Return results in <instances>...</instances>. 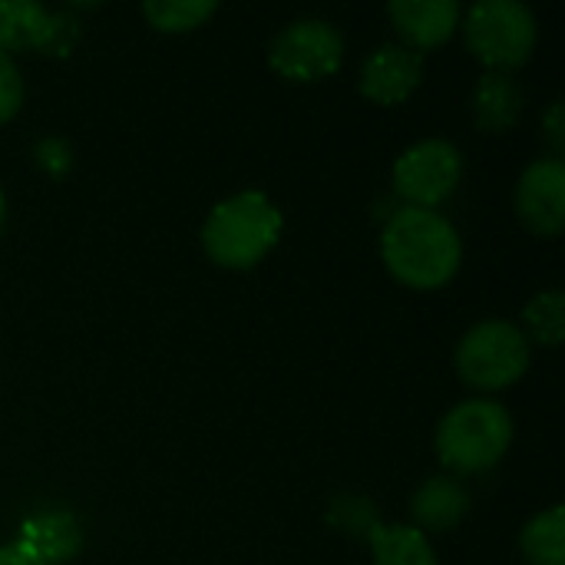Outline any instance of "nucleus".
Wrapping results in <instances>:
<instances>
[{
  "mask_svg": "<svg viewBox=\"0 0 565 565\" xmlns=\"http://www.w3.org/2000/svg\"><path fill=\"white\" fill-rule=\"evenodd\" d=\"M328 523L348 536V540H361V543H371V536L384 526L374 500L367 497H358V493H344L338 497L331 507H328Z\"/></svg>",
  "mask_w": 565,
  "mask_h": 565,
  "instance_id": "nucleus-19",
  "label": "nucleus"
},
{
  "mask_svg": "<svg viewBox=\"0 0 565 565\" xmlns=\"http://www.w3.org/2000/svg\"><path fill=\"white\" fill-rule=\"evenodd\" d=\"M33 159H36V166H40L43 172L63 175V172L70 169V146H66L63 139H56V136L40 139L36 149H33Z\"/></svg>",
  "mask_w": 565,
  "mask_h": 565,
  "instance_id": "nucleus-21",
  "label": "nucleus"
},
{
  "mask_svg": "<svg viewBox=\"0 0 565 565\" xmlns=\"http://www.w3.org/2000/svg\"><path fill=\"white\" fill-rule=\"evenodd\" d=\"M79 23L66 13H53L33 0H0V53L40 50L50 56H66L76 46Z\"/></svg>",
  "mask_w": 565,
  "mask_h": 565,
  "instance_id": "nucleus-8",
  "label": "nucleus"
},
{
  "mask_svg": "<svg viewBox=\"0 0 565 565\" xmlns=\"http://www.w3.org/2000/svg\"><path fill=\"white\" fill-rule=\"evenodd\" d=\"M533 361V344L520 331V324L507 318H487L473 324L454 354L457 377L480 391V394H497L523 381Z\"/></svg>",
  "mask_w": 565,
  "mask_h": 565,
  "instance_id": "nucleus-5",
  "label": "nucleus"
},
{
  "mask_svg": "<svg viewBox=\"0 0 565 565\" xmlns=\"http://www.w3.org/2000/svg\"><path fill=\"white\" fill-rule=\"evenodd\" d=\"M530 344H543V348H559L565 334V295L559 288L540 291L536 298H530V305L523 308V328Z\"/></svg>",
  "mask_w": 565,
  "mask_h": 565,
  "instance_id": "nucleus-18",
  "label": "nucleus"
},
{
  "mask_svg": "<svg viewBox=\"0 0 565 565\" xmlns=\"http://www.w3.org/2000/svg\"><path fill=\"white\" fill-rule=\"evenodd\" d=\"M215 0H149L142 17L156 33H192L215 17Z\"/></svg>",
  "mask_w": 565,
  "mask_h": 565,
  "instance_id": "nucleus-17",
  "label": "nucleus"
},
{
  "mask_svg": "<svg viewBox=\"0 0 565 565\" xmlns=\"http://www.w3.org/2000/svg\"><path fill=\"white\" fill-rule=\"evenodd\" d=\"M520 553L530 565H565V513L550 507L536 513L520 533Z\"/></svg>",
  "mask_w": 565,
  "mask_h": 565,
  "instance_id": "nucleus-16",
  "label": "nucleus"
},
{
  "mask_svg": "<svg viewBox=\"0 0 565 565\" xmlns=\"http://www.w3.org/2000/svg\"><path fill=\"white\" fill-rule=\"evenodd\" d=\"M285 215L262 189L235 192L212 205L202 222V248L212 265L225 271H248L262 265L281 242Z\"/></svg>",
  "mask_w": 565,
  "mask_h": 565,
  "instance_id": "nucleus-2",
  "label": "nucleus"
},
{
  "mask_svg": "<svg viewBox=\"0 0 565 565\" xmlns=\"http://www.w3.org/2000/svg\"><path fill=\"white\" fill-rule=\"evenodd\" d=\"M424 83V56L401 46V43H381L374 46L364 63L358 86L361 93L377 106H401L407 103L417 86Z\"/></svg>",
  "mask_w": 565,
  "mask_h": 565,
  "instance_id": "nucleus-10",
  "label": "nucleus"
},
{
  "mask_svg": "<svg viewBox=\"0 0 565 565\" xmlns=\"http://www.w3.org/2000/svg\"><path fill=\"white\" fill-rule=\"evenodd\" d=\"M344 63V36L334 23L301 17L281 26L268 43V66L288 83H321Z\"/></svg>",
  "mask_w": 565,
  "mask_h": 565,
  "instance_id": "nucleus-6",
  "label": "nucleus"
},
{
  "mask_svg": "<svg viewBox=\"0 0 565 565\" xmlns=\"http://www.w3.org/2000/svg\"><path fill=\"white\" fill-rule=\"evenodd\" d=\"M0 565H36L30 556H23L13 543L0 546Z\"/></svg>",
  "mask_w": 565,
  "mask_h": 565,
  "instance_id": "nucleus-23",
  "label": "nucleus"
},
{
  "mask_svg": "<svg viewBox=\"0 0 565 565\" xmlns=\"http://www.w3.org/2000/svg\"><path fill=\"white\" fill-rule=\"evenodd\" d=\"M520 222L540 235L556 238L565 228V162L556 156L536 159L523 169L516 185Z\"/></svg>",
  "mask_w": 565,
  "mask_h": 565,
  "instance_id": "nucleus-9",
  "label": "nucleus"
},
{
  "mask_svg": "<svg viewBox=\"0 0 565 565\" xmlns=\"http://www.w3.org/2000/svg\"><path fill=\"white\" fill-rule=\"evenodd\" d=\"M367 550H371V565H440L434 543L420 530L404 523H384L371 536Z\"/></svg>",
  "mask_w": 565,
  "mask_h": 565,
  "instance_id": "nucleus-15",
  "label": "nucleus"
},
{
  "mask_svg": "<svg viewBox=\"0 0 565 565\" xmlns=\"http://www.w3.org/2000/svg\"><path fill=\"white\" fill-rule=\"evenodd\" d=\"M513 434V414L500 401L470 397L444 414L434 447L450 477H477L493 470L510 454Z\"/></svg>",
  "mask_w": 565,
  "mask_h": 565,
  "instance_id": "nucleus-3",
  "label": "nucleus"
},
{
  "mask_svg": "<svg viewBox=\"0 0 565 565\" xmlns=\"http://www.w3.org/2000/svg\"><path fill=\"white\" fill-rule=\"evenodd\" d=\"M473 507L470 490L457 480V477H430L417 487L414 500H411V520L414 530H420L427 540L437 533H450L457 530L467 513Z\"/></svg>",
  "mask_w": 565,
  "mask_h": 565,
  "instance_id": "nucleus-13",
  "label": "nucleus"
},
{
  "mask_svg": "<svg viewBox=\"0 0 565 565\" xmlns=\"http://www.w3.org/2000/svg\"><path fill=\"white\" fill-rule=\"evenodd\" d=\"M23 106V76L13 63V56L0 53V126L10 122Z\"/></svg>",
  "mask_w": 565,
  "mask_h": 565,
  "instance_id": "nucleus-20",
  "label": "nucleus"
},
{
  "mask_svg": "<svg viewBox=\"0 0 565 565\" xmlns=\"http://www.w3.org/2000/svg\"><path fill=\"white\" fill-rule=\"evenodd\" d=\"M463 43L483 73H516L536 50L540 23L533 10L520 0H480L463 20Z\"/></svg>",
  "mask_w": 565,
  "mask_h": 565,
  "instance_id": "nucleus-4",
  "label": "nucleus"
},
{
  "mask_svg": "<svg viewBox=\"0 0 565 565\" xmlns=\"http://www.w3.org/2000/svg\"><path fill=\"white\" fill-rule=\"evenodd\" d=\"M381 258L401 285L437 291L457 278L463 265V238L440 212L401 205L381 232Z\"/></svg>",
  "mask_w": 565,
  "mask_h": 565,
  "instance_id": "nucleus-1",
  "label": "nucleus"
},
{
  "mask_svg": "<svg viewBox=\"0 0 565 565\" xmlns=\"http://www.w3.org/2000/svg\"><path fill=\"white\" fill-rule=\"evenodd\" d=\"M523 116V89L510 73H483L473 86V122L480 132H507Z\"/></svg>",
  "mask_w": 565,
  "mask_h": 565,
  "instance_id": "nucleus-14",
  "label": "nucleus"
},
{
  "mask_svg": "<svg viewBox=\"0 0 565 565\" xmlns=\"http://www.w3.org/2000/svg\"><path fill=\"white\" fill-rule=\"evenodd\" d=\"M543 129H546V142H550L553 156H556V159H563L565 116H563V103H559V99H556V103L550 106V113L543 116Z\"/></svg>",
  "mask_w": 565,
  "mask_h": 565,
  "instance_id": "nucleus-22",
  "label": "nucleus"
},
{
  "mask_svg": "<svg viewBox=\"0 0 565 565\" xmlns=\"http://www.w3.org/2000/svg\"><path fill=\"white\" fill-rule=\"evenodd\" d=\"M13 546L36 565H66L83 550V530L66 510H40L20 523Z\"/></svg>",
  "mask_w": 565,
  "mask_h": 565,
  "instance_id": "nucleus-12",
  "label": "nucleus"
},
{
  "mask_svg": "<svg viewBox=\"0 0 565 565\" xmlns=\"http://www.w3.org/2000/svg\"><path fill=\"white\" fill-rule=\"evenodd\" d=\"M3 215H7V202H3V192H0V228H3Z\"/></svg>",
  "mask_w": 565,
  "mask_h": 565,
  "instance_id": "nucleus-24",
  "label": "nucleus"
},
{
  "mask_svg": "<svg viewBox=\"0 0 565 565\" xmlns=\"http://www.w3.org/2000/svg\"><path fill=\"white\" fill-rule=\"evenodd\" d=\"M387 17L401 36V46L424 56L427 50H437L454 40L463 10L454 0H394L387 3Z\"/></svg>",
  "mask_w": 565,
  "mask_h": 565,
  "instance_id": "nucleus-11",
  "label": "nucleus"
},
{
  "mask_svg": "<svg viewBox=\"0 0 565 565\" xmlns=\"http://www.w3.org/2000/svg\"><path fill=\"white\" fill-rule=\"evenodd\" d=\"M463 179V152L450 139H420L407 146L391 172L394 192L407 209L437 212Z\"/></svg>",
  "mask_w": 565,
  "mask_h": 565,
  "instance_id": "nucleus-7",
  "label": "nucleus"
}]
</instances>
